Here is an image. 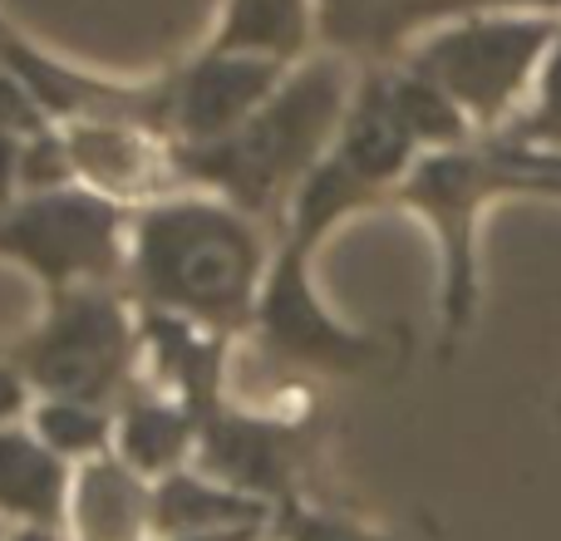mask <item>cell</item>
<instances>
[{
    "instance_id": "obj_10",
    "label": "cell",
    "mask_w": 561,
    "mask_h": 541,
    "mask_svg": "<svg viewBox=\"0 0 561 541\" xmlns=\"http://www.w3.org/2000/svg\"><path fill=\"white\" fill-rule=\"evenodd\" d=\"M197 428H203V414L193 404L138 375L114 404V453L148 483H158L193 463Z\"/></svg>"
},
{
    "instance_id": "obj_2",
    "label": "cell",
    "mask_w": 561,
    "mask_h": 541,
    "mask_svg": "<svg viewBox=\"0 0 561 541\" xmlns=\"http://www.w3.org/2000/svg\"><path fill=\"white\" fill-rule=\"evenodd\" d=\"M350 94L355 89L340 59H296L276 94L247 124L213 143H178L183 187L217 193L266 222L290 203L300 177L335 148Z\"/></svg>"
},
{
    "instance_id": "obj_18",
    "label": "cell",
    "mask_w": 561,
    "mask_h": 541,
    "mask_svg": "<svg viewBox=\"0 0 561 541\" xmlns=\"http://www.w3.org/2000/svg\"><path fill=\"white\" fill-rule=\"evenodd\" d=\"M79 183L75 177V158H69V138L59 124L39 128L25 138V153H20V197L35 193H59V187Z\"/></svg>"
},
{
    "instance_id": "obj_24",
    "label": "cell",
    "mask_w": 561,
    "mask_h": 541,
    "mask_svg": "<svg viewBox=\"0 0 561 541\" xmlns=\"http://www.w3.org/2000/svg\"><path fill=\"white\" fill-rule=\"evenodd\" d=\"M266 527H227V532H193V537H163V541H262Z\"/></svg>"
},
{
    "instance_id": "obj_1",
    "label": "cell",
    "mask_w": 561,
    "mask_h": 541,
    "mask_svg": "<svg viewBox=\"0 0 561 541\" xmlns=\"http://www.w3.org/2000/svg\"><path fill=\"white\" fill-rule=\"evenodd\" d=\"M272 246L262 217L203 187H178L134 207L124 286L144 310L242 335L262 296Z\"/></svg>"
},
{
    "instance_id": "obj_26",
    "label": "cell",
    "mask_w": 561,
    "mask_h": 541,
    "mask_svg": "<svg viewBox=\"0 0 561 541\" xmlns=\"http://www.w3.org/2000/svg\"><path fill=\"white\" fill-rule=\"evenodd\" d=\"M10 35V25H5V15H0V39H5Z\"/></svg>"
},
{
    "instance_id": "obj_11",
    "label": "cell",
    "mask_w": 561,
    "mask_h": 541,
    "mask_svg": "<svg viewBox=\"0 0 561 541\" xmlns=\"http://www.w3.org/2000/svg\"><path fill=\"white\" fill-rule=\"evenodd\" d=\"M69 541H153V483L118 453L75 468L69 487Z\"/></svg>"
},
{
    "instance_id": "obj_5",
    "label": "cell",
    "mask_w": 561,
    "mask_h": 541,
    "mask_svg": "<svg viewBox=\"0 0 561 541\" xmlns=\"http://www.w3.org/2000/svg\"><path fill=\"white\" fill-rule=\"evenodd\" d=\"M310 252L296 242H280L266 266L262 296L252 310V335L276 369L300 375H359L375 365L379 345L369 335L345 330L310 286Z\"/></svg>"
},
{
    "instance_id": "obj_7",
    "label": "cell",
    "mask_w": 561,
    "mask_h": 541,
    "mask_svg": "<svg viewBox=\"0 0 561 541\" xmlns=\"http://www.w3.org/2000/svg\"><path fill=\"white\" fill-rule=\"evenodd\" d=\"M290 65L266 55H232V49H207L193 55L168 79V134L173 143H213L232 134L237 124L256 114Z\"/></svg>"
},
{
    "instance_id": "obj_20",
    "label": "cell",
    "mask_w": 561,
    "mask_h": 541,
    "mask_svg": "<svg viewBox=\"0 0 561 541\" xmlns=\"http://www.w3.org/2000/svg\"><path fill=\"white\" fill-rule=\"evenodd\" d=\"M0 128H5V134H20V138L49 128L45 108L35 104V94H30V89L20 84V79L10 74L5 65H0Z\"/></svg>"
},
{
    "instance_id": "obj_15",
    "label": "cell",
    "mask_w": 561,
    "mask_h": 541,
    "mask_svg": "<svg viewBox=\"0 0 561 541\" xmlns=\"http://www.w3.org/2000/svg\"><path fill=\"white\" fill-rule=\"evenodd\" d=\"M316 25H320L316 0H227L207 49L266 55L280 59V65H296V59H306Z\"/></svg>"
},
{
    "instance_id": "obj_14",
    "label": "cell",
    "mask_w": 561,
    "mask_h": 541,
    "mask_svg": "<svg viewBox=\"0 0 561 541\" xmlns=\"http://www.w3.org/2000/svg\"><path fill=\"white\" fill-rule=\"evenodd\" d=\"M272 503L252 493L217 483L203 468H178L153 483V541L193 537V532H227V527H272Z\"/></svg>"
},
{
    "instance_id": "obj_21",
    "label": "cell",
    "mask_w": 561,
    "mask_h": 541,
    "mask_svg": "<svg viewBox=\"0 0 561 541\" xmlns=\"http://www.w3.org/2000/svg\"><path fill=\"white\" fill-rule=\"evenodd\" d=\"M30 404H35V389H30L25 369L15 359H0V428L5 424H25Z\"/></svg>"
},
{
    "instance_id": "obj_22",
    "label": "cell",
    "mask_w": 561,
    "mask_h": 541,
    "mask_svg": "<svg viewBox=\"0 0 561 541\" xmlns=\"http://www.w3.org/2000/svg\"><path fill=\"white\" fill-rule=\"evenodd\" d=\"M20 153H25V138L0 128V212L20 203Z\"/></svg>"
},
{
    "instance_id": "obj_4",
    "label": "cell",
    "mask_w": 561,
    "mask_h": 541,
    "mask_svg": "<svg viewBox=\"0 0 561 541\" xmlns=\"http://www.w3.org/2000/svg\"><path fill=\"white\" fill-rule=\"evenodd\" d=\"M134 207L69 183L20 197L0 212V256L15 262L45 296L79 286H124Z\"/></svg>"
},
{
    "instance_id": "obj_23",
    "label": "cell",
    "mask_w": 561,
    "mask_h": 541,
    "mask_svg": "<svg viewBox=\"0 0 561 541\" xmlns=\"http://www.w3.org/2000/svg\"><path fill=\"white\" fill-rule=\"evenodd\" d=\"M533 134H557V138H561V55L552 59V74H547V94H542V114L533 118Z\"/></svg>"
},
{
    "instance_id": "obj_6",
    "label": "cell",
    "mask_w": 561,
    "mask_h": 541,
    "mask_svg": "<svg viewBox=\"0 0 561 541\" xmlns=\"http://www.w3.org/2000/svg\"><path fill=\"white\" fill-rule=\"evenodd\" d=\"M552 25L542 20H463L409 55V69L434 79L468 118H497L527 84Z\"/></svg>"
},
{
    "instance_id": "obj_25",
    "label": "cell",
    "mask_w": 561,
    "mask_h": 541,
    "mask_svg": "<svg viewBox=\"0 0 561 541\" xmlns=\"http://www.w3.org/2000/svg\"><path fill=\"white\" fill-rule=\"evenodd\" d=\"M10 541H69L65 532H49V527H15Z\"/></svg>"
},
{
    "instance_id": "obj_3",
    "label": "cell",
    "mask_w": 561,
    "mask_h": 541,
    "mask_svg": "<svg viewBox=\"0 0 561 541\" xmlns=\"http://www.w3.org/2000/svg\"><path fill=\"white\" fill-rule=\"evenodd\" d=\"M45 300V320L10 359L25 369L35 399H84L114 408L144 365L138 300L128 286H79Z\"/></svg>"
},
{
    "instance_id": "obj_9",
    "label": "cell",
    "mask_w": 561,
    "mask_h": 541,
    "mask_svg": "<svg viewBox=\"0 0 561 541\" xmlns=\"http://www.w3.org/2000/svg\"><path fill=\"white\" fill-rule=\"evenodd\" d=\"M193 468L213 473L217 483L237 487V493L280 507L290 503V477H296V434L272 414L222 399L197 428Z\"/></svg>"
},
{
    "instance_id": "obj_13",
    "label": "cell",
    "mask_w": 561,
    "mask_h": 541,
    "mask_svg": "<svg viewBox=\"0 0 561 541\" xmlns=\"http://www.w3.org/2000/svg\"><path fill=\"white\" fill-rule=\"evenodd\" d=\"M69 487H75V463H65L55 448L39 444L35 428H0V517H10L15 527L65 532Z\"/></svg>"
},
{
    "instance_id": "obj_19",
    "label": "cell",
    "mask_w": 561,
    "mask_h": 541,
    "mask_svg": "<svg viewBox=\"0 0 561 541\" xmlns=\"http://www.w3.org/2000/svg\"><path fill=\"white\" fill-rule=\"evenodd\" d=\"M280 541H385V537L359 527V522H350V517L280 503Z\"/></svg>"
},
{
    "instance_id": "obj_17",
    "label": "cell",
    "mask_w": 561,
    "mask_h": 541,
    "mask_svg": "<svg viewBox=\"0 0 561 541\" xmlns=\"http://www.w3.org/2000/svg\"><path fill=\"white\" fill-rule=\"evenodd\" d=\"M389 79V94H394V108L404 118V128L414 134V143H434V148H448L463 138L468 128V114L434 84L424 79L419 69H399V74H385Z\"/></svg>"
},
{
    "instance_id": "obj_16",
    "label": "cell",
    "mask_w": 561,
    "mask_h": 541,
    "mask_svg": "<svg viewBox=\"0 0 561 541\" xmlns=\"http://www.w3.org/2000/svg\"><path fill=\"white\" fill-rule=\"evenodd\" d=\"M30 428L39 444L55 448L65 463H89L99 453H114V408L84 404V399H35L30 404Z\"/></svg>"
},
{
    "instance_id": "obj_8",
    "label": "cell",
    "mask_w": 561,
    "mask_h": 541,
    "mask_svg": "<svg viewBox=\"0 0 561 541\" xmlns=\"http://www.w3.org/2000/svg\"><path fill=\"white\" fill-rule=\"evenodd\" d=\"M59 128L69 138L75 177L94 193L114 197V203L144 207L183 187L178 143L163 128L138 124V118H75V124Z\"/></svg>"
},
{
    "instance_id": "obj_12",
    "label": "cell",
    "mask_w": 561,
    "mask_h": 541,
    "mask_svg": "<svg viewBox=\"0 0 561 541\" xmlns=\"http://www.w3.org/2000/svg\"><path fill=\"white\" fill-rule=\"evenodd\" d=\"M330 153H335L340 163L359 177V183L375 187V193L385 183H399V177L414 168L419 143H414V134L404 128V118H399L385 74H369V79H359L355 84V94H350V104H345V118H340V128H335V148H330Z\"/></svg>"
}]
</instances>
